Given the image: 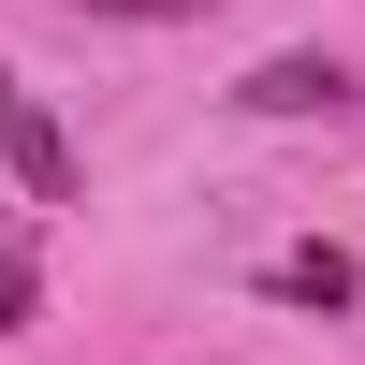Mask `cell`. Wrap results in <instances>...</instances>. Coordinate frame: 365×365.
<instances>
[{
	"label": "cell",
	"instance_id": "cell-1",
	"mask_svg": "<svg viewBox=\"0 0 365 365\" xmlns=\"http://www.w3.org/2000/svg\"><path fill=\"white\" fill-rule=\"evenodd\" d=\"M0 161H15V190H29V205H73V132H58L15 73H0Z\"/></svg>",
	"mask_w": 365,
	"mask_h": 365
},
{
	"label": "cell",
	"instance_id": "cell-2",
	"mask_svg": "<svg viewBox=\"0 0 365 365\" xmlns=\"http://www.w3.org/2000/svg\"><path fill=\"white\" fill-rule=\"evenodd\" d=\"M249 117H351L365 88H351V58H322V44H292V58H263L249 88H234Z\"/></svg>",
	"mask_w": 365,
	"mask_h": 365
},
{
	"label": "cell",
	"instance_id": "cell-3",
	"mask_svg": "<svg viewBox=\"0 0 365 365\" xmlns=\"http://www.w3.org/2000/svg\"><path fill=\"white\" fill-rule=\"evenodd\" d=\"M278 292H292V307H351V292H365V263L336 249V234H307V249H278Z\"/></svg>",
	"mask_w": 365,
	"mask_h": 365
},
{
	"label": "cell",
	"instance_id": "cell-4",
	"mask_svg": "<svg viewBox=\"0 0 365 365\" xmlns=\"http://www.w3.org/2000/svg\"><path fill=\"white\" fill-rule=\"evenodd\" d=\"M58 15H117V29H190V15H220V0H58Z\"/></svg>",
	"mask_w": 365,
	"mask_h": 365
},
{
	"label": "cell",
	"instance_id": "cell-5",
	"mask_svg": "<svg viewBox=\"0 0 365 365\" xmlns=\"http://www.w3.org/2000/svg\"><path fill=\"white\" fill-rule=\"evenodd\" d=\"M29 307H44V278H29V249L0 234V336H29Z\"/></svg>",
	"mask_w": 365,
	"mask_h": 365
}]
</instances>
